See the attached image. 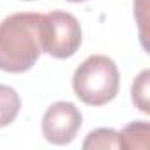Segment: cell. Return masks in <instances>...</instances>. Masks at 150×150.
<instances>
[{
	"mask_svg": "<svg viewBox=\"0 0 150 150\" xmlns=\"http://www.w3.org/2000/svg\"><path fill=\"white\" fill-rule=\"evenodd\" d=\"M81 46V27L76 16L51 11L41 20V48L55 58H71Z\"/></svg>",
	"mask_w": 150,
	"mask_h": 150,
	"instance_id": "cell-3",
	"label": "cell"
},
{
	"mask_svg": "<svg viewBox=\"0 0 150 150\" xmlns=\"http://www.w3.org/2000/svg\"><path fill=\"white\" fill-rule=\"evenodd\" d=\"M83 148H120L118 143V132L115 129L101 127L92 132H88L87 139L83 141Z\"/></svg>",
	"mask_w": 150,
	"mask_h": 150,
	"instance_id": "cell-7",
	"label": "cell"
},
{
	"mask_svg": "<svg viewBox=\"0 0 150 150\" xmlns=\"http://www.w3.org/2000/svg\"><path fill=\"white\" fill-rule=\"evenodd\" d=\"M146 7H148V2L146 0H134V16L138 18V23H139V35H141V42H143V48L146 50V30H145V23H146Z\"/></svg>",
	"mask_w": 150,
	"mask_h": 150,
	"instance_id": "cell-9",
	"label": "cell"
},
{
	"mask_svg": "<svg viewBox=\"0 0 150 150\" xmlns=\"http://www.w3.org/2000/svg\"><path fill=\"white\" fill-rule=\"evenodd\" d=\"M21 101L18 92L9 85H0V127L13 124L20 113Z\"/></svg>",
	"mask_w": 150,
	"mask_h": 150,
	"instance_id": "cell-6",
	"label": "cell"
},
{
	"mask_svg": "<svg viewBox=\"0 0 150 150\" xmlns=\"http://www.w3.org/2000/svg\"><path fill=\"white\" fill-rule=\"evenodd\" d=\"M148 136H150V125L146 120H134L127 124L118 132V143L122 148H148Z\"/></svg>",
	"mask_w": 150,
	"mask_h": 150,
	"instance_id": "cell-5",
	"label": "cell"
},
{
	"mask_svg": "<svg viewBox=\"0 0 150 150\" xmlns=\"http://www.w3.org/2000/svg\"><path fill=\"white\" fill-rule=\"evenodd\" d=\"M39 13H16L0 21V71L20 74L39 60L41 48Z\"/></svg>",
	"mask_w": 150,
	"mask_h": 150,
	"instance_id": "cell-1",
	"label": "cell"
},
{
	"mask_svg": "<svg viewBox=\"0 0 150 150\" xmlns=\"http://www.w3.org/2000/svg\"><path fill=\"white\" fill-rule=\"evenodd\" d=\"M81 122V111L72 103H53L42 117V136L51 145H69L76 138Z\"/></svg>",
	"mask_w": 150,
	"mask_h": 150,
	"instance_id": "cell-4",
	"label": "cell"
},
{
	"mask_svg": "<svg viewBox=\"0 0 150 150\" xmlns=\"http://www.w3.org/2000/svg\"><path fill=\"white\" fill-rule=\"evenodd\" d=\"M148 80H150V71L145 69V71H141L138 76L134 78L132 88H131L134 106L139 111L146 113V115L150 113V106H148Z\"/></svg>",
	"mask_w": 150,
	"mask_h": 150,
	"instance_id": "cell-8",
	"label": "cell"
},
{
	"mask_svg": "<svg viewBox=\"0 0 150 150\" xmlns=\"http://www.w3.org/2000/svg\"><path fill=\"white\" fill-rule=\"evenodd\" d=\"M67 2H72V4H80V2H87V0H67Z\"/></svg>",
	"mask_w": 150,
	"mask_h": 150,
	"instance_id": "cell-10",
	"label": "cell"
},
{
	"mask_svg": "<svg viewBox=\"0 0 150 150\" xmlns=\"http://www.w3.org/2000/svg\"><path fill=\"white\" fill-rule=\"evenodd\" d=\"M120 88L117 64L106 55H90L72 76V90L76 97L88 106H103L113 101Z\"/></svg>",
	"mask_w": 150,
	"mask_h": 150,
	"instance_id": "cell-2",
	"label": "cell"
}]
</instances>
